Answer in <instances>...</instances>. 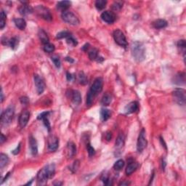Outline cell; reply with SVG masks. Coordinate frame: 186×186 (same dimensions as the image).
Returning <instances> with one entry per match:
<instances>
[{"label": "cell", "instance_id": "b9f144b4", "mask_svg": "<svg viewBox=\"0 0 186 186\" xmlns=\"http://www.w3.org/2000/svg\"><path fill=\"white\" fill-rule=\"evenodd\" d=\"M66 41L69 45L73 46V47H75V46H76L78 44V42L77 41H76V39L73 37L72 35L66 39Z\"/></svg>", "mask_w": 186, "mask_h": 186}, {"label": "cell", "instance_id": "3957f363", "mask_svg": "<svg viewBox=\"0 0 186 186\" xmlns=\"http://www.w3.org/2000/svg\"><path fill=\"white\" fill-rule=\"evenodd\" d=\"M15 115V108L13 106H9L4 110L1 115V124L2 126H8L12 122Z\"/></svg>", "mask_w": 186, "mask_h": 186}, {"label": "cell", "instance_id": "5b68a950", "mask_svg": "<svg viewBox=\"0 0 186 186\" xmlns=\"http://www.w3.org/2000/svg\"><path fill=\"white\" fill-rule=\"evenodd\" d=\"M35 11L39 17L45 21H50L52 19V15L48 8L45 7L44 5H38L35 8Z\"/></svg>", "mask_w": 186, "mask_h": 186}, {"label": "cell", "instance_id": "94428289", "mask_svg": "<svg viewBox=\"0 0 186 186\" xmlns=\"http://www.w3.org/2000/svg\"><path fill=\"white\" fill-rule=\"evenodd\" d=\"M63 184L62 183H54L53 185H61Z\"/></svg>", "mask_w": 186, "mask_h": 186}, {"label": "cell", "instance_id": "ee69618b", "mask_svg": "<svg viewBox=\"0 0 186 186\" xmlns=\"http://www.w3.org/2000/svg\"><path fill=\"white\" fill-rule=\"evenodd\" d=\"M42 121H43V123H44V126H45L46 128L48 129V131L49 132L50 131L51 126H50V122H49V118H48V116L45 117L44 118H43Z\"/></svg>", "mask_w": 186, "mask_h": 186}, {"label": "cell", "instance_id": "7bdbcfd3", "mask_svg": "<svg viewBox=\"0 0 186 186\" xmlns=\"http://www.w3.org/2000/svg\"><path fill=\"white\" fill-rule=\"evenodd\" d=\"M87 151H88L89 156H94V155H95V148H94L92 146L91 144H90V143H87Z\"/></svg>", "mask_w": 186, "mask_h": 186}, {"label": "cell", "instance_id": "f907efd6", "mask_svg": "<svg viewBox=\"0 0 186 186\" xmlns=\"http://www.w3.org/2000/svg\"><path fill=\"white\" fill-rule=\"evenodd\" d=\"M111 138H112V134L110 132H108L106 134V139L108 141H110L111 140Z\"/></svg>", "mask_w": 186, "mask_h": 186}, {"label": "cell", "instance_id": "816d5d0a", "mask_svg": "<svg viewBox=\"0 0 186 186\" xmlns=\"http://www.w3.org/2000/svg\"><path fill=\"white\" fill-rule=\"evenodd\" d=\"M129 184H130V183H129V182H128V181H123V182H121V183H120L119 184H118V185H122V186H124V185H129Z\"/></svg>", "mask_w": 186, "mask_h": 186}, {"label": "cell", "instance_id": "4dcf8cb0", "mask_svg": "<svg viewBox=\"0 0 186 186\" xmlns=\"http://www.w3.org/2000/svg\"><path fill=\"white\" fill-rule=\"evenodd\" d=\"M95 95L90 90H89L87 95V100H86V105H87V106L90 107V106H92L93 101H94V99H95Z\"/></svg>", "mask_w": 186, "mask_h": 186}, {"label": "cell", "instance_id": "ab89813d", "mask_svg": "<svg viewBox=\"0 0 186 186\" xmlns=\"http://www.w3.org/2000/svg\"><path fill=\"white\" fill-rule=\"evenodd\" d=\"M122 7H123V2L117 1V2H115L112 5V9L115 11H118V10L122 9Z\"/></svg>", "mask_w": 186, "mask_h": 186}, {"label": "cell", "instance_id": "60d3db41", "mask_svg": "<svg viewBox=\"0 0 186 186\" xmlns=\"http://www.w3.org/2000/svg\"><path fill=\"white\" fill-rule=\"evenodd\" d=\"M177 48H178L179 49L182 50L183 51V53H185V47H186L185 40L184 39L179 40V41H177Z\"/></svg>", "mask_w": 186, "mask_h": 186}, {"label": "cell", "instance_id": "ba28073f", "mask_svg": "<svg viewBox=\"0 0 186 186\" xmlns=\"http://www.w3.org/2000/svg\"><path fill=\"white\" fill-rule=\"evenodd\" d=\"M148 142L145 138V131L144 129H142L141 132H140V134L138 136L137 143V151L138 153H142L145 148L147 147Z\"/></svg>", "mask_w": 186, "mask_h": 186}, {"label": "cell", "instance_id": "74e56055", "mask_svg": "<svg viewBox=\"0 0 186 186\" xmlns=\"http://www.w3.org/2000/svg\"><path fill=\"white\" fill-rule=\"evenodd\" d=\"M51 60H52V61L53 62L54 65H55L56 68H60V66H61V62H60V58H59L58 56H57V55H53V56H52V57H51Z\"/></svg>", "mask_w": 186, "mask_h": 186}, {"label": "cell", "instance_id": "681fc988", "mask_svg": "<svg viewBox=\"0 0 186 186\" xmlns=\"http://www.w3.org/2000/svg\"><path fill=\"white\" fill-rule=\"evenodd\" d=\"M66 79H67V81H68V82H71V81L74 79V76H73V74H71V73H69V72H67L66 73Z\"/></svg>", "mask_w": 186, "mask_h": 186}, {"label": "cell", "instance_id": "4316f807", "mask_svg": "<svg viewBox=\"0 0 186 186\" xmlns=\"http://www.w3.org/2000/svg\"><path fill=\"white\" fill-rule=\"evenodd\" d=\"M112 101V97L109 93H106L101 99V104L103 106H108L110 104Z\"/></svg>", "mask_w": 186, "mask_h": 186}, {"label": "cell", "instance_id": "8992f818", "mask_svg": "<svg viewBox=\"0 0 186 186\" xmlns=\"http://www.w3.org/2000/svg\"><path fill=\"white\" fill-rule=\"evenodd\" d=\"M62 20L64 22L67 23L68 24L72 25H76L79 23V20L76 15H74L72 12L70 11H65L62 13L61 14Z\"/></svg>", "mask_w": 186, "mask_h": 186}, {"label": "cell", "instance_id": "e0dca14e", "mask_svg": "<svg viewBox=\"0 0 186 186\" xmlns=\"http://www.w3.org/2000/svg\"><path fill=\"white\" fill-rule=\"evenodd\" d=\"M29 140L31 153V154L33 156H36L38 153V144H37V142H36V139L32 135H31L29 137Z\"/></svg>", "mask_w": 186, "mask_h": 186}, {"label": "cell", "instance_id": "f35d334b", "mask_svg": "<svg viewBox=\"0 0 186 186\" xmlns=\"http://www.w3.org/2000/svg\"><path fill=\"white\" fill-rule=\"evenodd\" d=\"M101 180L103 182V183H104L106 185H113L112 180H110V177H109L107 175H102V177H101Z\"/></svg>", "mask_w": 186, "mask_h": 186}, {"label": "cell", "instance_id": "ac0fdd59", "mask_svg": "<svg viewBox=\"0 0 186 186\" xmlns=\"http://www.w3.org/2000/svg\"><path fill=\"white\" fill-rule=\"evenodd\" d=\"M76 153V145L72 142H69L66 147V154L68 159H72Z\"/></svg>", "mask_w": 186, "mask_h": 186}, {"label": "cell", "instance_id": "91938a15", "mask_svg": "<svg viewBox=\"0 0 186 186\" xmlns=\"http://www.w3.org/2000/svg\"><path fill=\"white\" fill-rule=\"evenodd\" d=\"M4 100V94H3V91H2H2H1V102H3Z\"/></svg>", "mask_w": 186, "mask_h": 186}, {"label": "cell", "instance_id": "8d00e7d4", "mask_svg": "<svg viewBox=\"0 0 186 186\" xmlns=\"http://www.w3.org/2000/svg\"><path fill=\"white\" fill-rule=\"evenodd\" d=\"M124 161L122 159H119L117 161H116L115 164L114 165V169H116V171H119L124 167Z\"/></svg>", "mask_w": 186, "mask_h": 186}, {"label": "cell", "instance_id": "11a10c76", "mask_svg": "<svg viewBox=\"0 0 186 186\" xmlns=\"http://www.w3.org/2000/svg\"><path fill=\"white\" fill-rule=\"evenodd\" d=\"M90 48V44H86L83 46V48H82V50L84 51H87V50L89 49Z\"/></svg>", "mask_w": 186, "mask_h": 186}, {"label": "cell", "instance_id": "9f6ffc18", "mask_svg": "<svg viewBox=\"0 0 186 186\" xmlns=\"http://www.w3.org/2000/svg\"><path fill=\"white\" fill-rule=\"evenodd\" d=\"M160 141H161V144H162V145H164L163 146L165 148V149H167V145H166L165 142H164V138H163L162 137H160Z\"/></svg>", "mask_w": 186, "mask_h": 186}, {"label": "cell", "instance_id": "8fae6325", "mask_svg": "<svg viewBox=\"0 0 186 186\" xmlns=\"http://www.w3.org/2000/svg\"><path fill=\"white\" fill-rule=\"evenodd\" d=\"M59 147V139L56 136L51 135L48 137V148L50 152H55Z\"/></svg>", "mask_w": 186, "mask_h": 186}, {"label": "cell", "instance_id": "7dc6e473", "mask_svg": "<svg viewBox=\"0 0 186 186\" xmlns=\"http://www.w3.org/2000/svg\"><path fill=\"white\" fill-rule=\"evenodd\" d=\"M20 100H21V104L23 105H27L29 102V98H27V97H22V98H21Z\"/></svg>", "mask_w": 186, "mask_h": 186}, {"label": "cell", "instance_id": "484cf974", "mask_svg": "<svg viewBox=\"0 0 186 186\" xmlns=\"http://www.w3.org/2000/svg\"><path fill=\"white\" fill-rule=\"evenodd\" d=\"M38 36L40 41H41L42 44H47V43H49V37H48L47 33H46L43 29H39L38 33Z\"/></svg>", "mask_w": 186, "mask_h": 186}, {"label": "cell", "instance_id": "7c38bea8", "mask_svg": "<svg viewBox=\"0 0 186 186\" xmlns=\"http://www.w3.org/2000/svg\"><path fill=\"white\" fill-rule=\"evenodd\" d=\"M101 19L103 20L104 22L107 23L108 24H112L113 23H114V21H116V15L113 12L108 11V10H106V11L103 12L100 15Z\"/></svg>", "mask_w": 186, "mask_h": 186}, {"label": "cell", "instance_id": "f6af8a7d", "mask_svg": "<svg viewBox=\"0 0 186 186\" xmlns=\"http://www.w3.org/2000/svg\"><path fill=\"white\" fill-rule=\"evenodd\" d=\"M79 167V161H78V160H76V161H74V164H73V165H72V167H71V170L72 171L73 173H74V172H76V171H77Z\"/></svg>", "mask_w": 186, "mask_h": 186}, {"label": "cell", "instance_id": "7a4b0ae2", "mask_svg": "<svg viewBox=\"0 0 186 186\" xmlns=\"http://www.w3.org/2000/svg\"><path fill=\"white\" fill-rule=\"evenodd\" d=\"M131 52L133 58L137 62H142L145 58V49L141 41H134L131 45Z\"/></svg>", "mask_w": 186, "mask_h": 186}, {"label": "cell", "instance_id": "4fadbf2b", "mask_svg": "<svg viewBox=\"0 0 186 186\" xmlns=\"http://www.w3.org/2000/svg\"><path fill=\"white\" fill-rule=\"evenodd\" d=\"M30 118V112L29 110H24L21 112L19 116V125L21 128H24L27 125Z\"/></svg>", "mask_w": 186, "mask_h": 186}, {"label": "cell", "instance_id": "83f0119b", "mask_svg": "<svg viewBox=\"0 0 186 186\" xmlns=\"http://www.w3.org/2000/svg\"><path fill=\"white\" fill-rule=\"evenodd\" d=\"M9 157L7 155L5 154V153H1L0 154V168L3 169L4 167H6L9 163Z\"/></svg>", "mask_w": 186, "mask_h": 186}, {"label": "cell", "instance_id": "d6986e66", "mask_svg": "<svg viewBox=\"0 0 186 186\" xmlns=\"http://www.w3.org/2000/svg\"><path fill=\"white\" fill-rule=\"evenodd\" d=\"M18 11H19V13L21 15L26 16L33 13V10L31 7L25 4V5H21V6L18 8Z\"/></svg>", "mask_w": 186, "mask_h": 186}, {"label": "cell", "instance_id": "db71d44e", "mask_svg": "<svg viewBox=\"0 0 186 186\" xmlns=\"http://www.w3.org/2000/svg\"><path fill=\"white\" fill-rule=\"evenodd\" d=\"M6 141V137L4 136L3 134H1V140H0V143L3 144V143Z\"/></svg>", "mask_w": 186, "mask_h": 186}, {"label": "cell", "instance_id": "d4e9b609", "mask_svg": "<svg viewBox=\"0 0 186 186\" xmlns=\"http://www.w3.org/2000/svg\"><path fill=\"white\" fill-rule=\"evenodd\" d=\"M124 142H125L124 135L122 133H120L119 135H118V137H117L116 141V143H115L116 148L117 149H118V150L121 149V148L124 145Z\"/></svg>", "mask_w": 186, "mask_h": 186}, {"label": "cell", "instance_id": "2e32d148", "mask_svg": "<svg viewBox=\"0 0 186 186\" xmlns=\"http://www.w3.org/2000/svg\"><path fill=\"white\" fill-rule=\"evenodd\" d=\"M70 97H71L72 102L75 105H79L82 102L81 93L78 90H71L70 92Z\"/></svg>", "mask_w": 186, "mask_h": 186}, {"label": "cell", "instance_id": "7402d4cb", "mask_svg": "<svg viewBox=\"0 0 186 186\" xmlns=\"http://www.w3.org/2000/svg\"><path fill=\"white\" fill-rule=\"evenodd\" d=\"M71 2L70 1H61L57 3V9L61 12L67 11L68 8L71 7Z\"/></svg>", "mask_w": 186, "mask_h": 186}, {"label": "cell", "instance_id": "277c9868", "mask_svg": "<svg viewBox=\"0 0 186 186\" xmlns=\"http://www.w3.org/2000/svg\"><path fill=\"white\" fill-rule=\"evenodd\" d=\"M172 98L176 103L185 106L186 102V92L182 88H177L172 92Z\"/></svg>", "mask_w": 186, "mask_h": 186}, {"label": "cell", "instance_id": "9c48e42d", "mask_svg": "<svg viewBox=\"0 0 186 186\" xmlns=\"http://www.w3.org/2000/svg\"><path fill=\"white\" fill-rule=\"evenodd\" d=\"M33 80H34L35 87H36V90L38 95H41L46 88V84L44 79L38 74H34L33 75Z\"/></svg>", "mask_w": 186, "mask_h": 186}, {"label": "cell", "instance_id": "6da1fadb", "mask_svg": "<svg viewBox=\"0 0 186 186\" xmlns=\"http://www.w3.org/2000/svg\"><path fill=\"white\" fill-rule=\"evenodd\" d=\"M55 174V165L54 164H48L43 167L37 174L38 185H45L49 179L52 178Z\"/></svg>", "mask_w": 186, "mask_h": 186}, {"label": "cell", "instance_id": "f5cc1de1", "mask_svg": "<svg viewBox=\"0 0 186 186\" xmlns=\"http://www.w3.org/2000/svg\"><path fill=\"white\" fill-rule=\"evenodd\" d=\"M161 165H162V169L163 171H164L165 169L166 165H167V163H166V161L164 159H162V161H161Z\"/></svg>", "mask_w": 186, "mask_h": 186}, {"label": "cell", "instance_id": "1f68e13d", "mask_svg": "<svg viewBox=\"0 0 186 186\" xmlns=\"http://www.w3.org/2000/svg\"><path fill=\"white\" fill-rule=\"evenodd\" d=\"M6 20H7V14L4 10L1 11L0 14V29H3L6 25Z\"/></svg>", "mask_w": 186, "mask_h": 186}, {"label": "cell", "instance_id": "836d02e7", "mask_svg": "<svg viewBox=\"0 0 186 186\" xmlns=\"http://www.w3.org/2000/svg\"><path fill=\"white\" fill-rule=\"evenodd\" d=\"M107 5V1L106 0H97L95 2V7L98 10H102L106 7Z\"/></svg>", "mask_w": 186, "mask_h": 186}, {"label": "cell", "instance_id": "c3c4849f", "mask_svg": "<svg viewBox=\"0 0 186 186\" xmlns=\"http://www.w3.org/2000/svg\"><path fill=\"white\" fill-rule=\"evenodd\" d=\"M21 144L19 143L18 144V145H17V148L15 149V150H13V151H12V153H13V155H17L18 153H20V151H21Z\"/></svg>", "mask_w": 186, "mask_h": 186}, {"label": "cell", "instance_id": "bcb514c9", "mask_svg": "<svg viewBox=\"0 0 186 186\" xmlns=\"http://www.w3.org/2000/svg\"><path fill=\"white\" fill-rule=\"evenodd\" d=\"M50 114V111H44V112H42L41 114H40L37 117V119L39 120H42L43 118H44L45 117L49 116V115Z\"/></svg>", "mask_w": 186, "mask_h": 186}, {"label": "cell", "instance_id": "680465c9", "mask_svg": "<svg viewBox=\"0 0 186 186\" xmlns=\"http://www.w3.org/2000/svg\"><path fill=\"white\" fill-rule=\"evenodd\" d=\"M97 62H98V63H101V62H103V60H104V58L102 57H100V56H98V58H97Z\"/></svg>", "mask_w": 186, "mask_h": 186}, {"label": "cell", "instance_id": "f1b7e54d", "mask_svg": "<svg viewBox=\"0 0 186 186\" xmlns=\"http://www.w3.org/2000/svg\"><path fill=\"white\" fill-rule=\"evenodd\" d=\"M18 44H19V39L16 37V36H14L13 38H11L10 39H9V44L8 45L10 46L11 49L13 50H16L18 47Z\"/></svg>", "mask_w": 186, "mask_h": 186}, {"label": "cell", "instance_id": "30bf717a", "mask_svg": "<svg viewBox=\"0 0 186 186\" xmlns=\"http://www.w3.org/2000/svg\"><path fill=\"white\" fill-rule=\"evenodd\" d=\"M103 80L102 78H97L93 84H92L91 87H90V91L96 96L97 95H98L100 92H101V91L103 90Z\"/></svg>", "mask_w": 186, "mask_h": 186}, {"label": "cell", "instance_id": "ffe728a7", "mask_svg": "<svg viewBox=\"0 0 186 186\" xmlns=\"http://www.w3.org/2000/svg\"><path fill=\"white\" fill-rule=\"evenodd\" d=\"M152 25L156 29H162L168 25V23L164 19H158L152 23Z\"/></svg>", "mask_w": 186, "mask_h": 186}, {"label": "cell", "instance_id": "6f0895ef", "mask_svg": "<svg viewBox=\"0 0 186 186\" xmlns=\"http://www.w3.org/2000/svg\"><path fill=\"white\" fill-rule=\"evenodd\" d=\"M66 60L68 62H69L70 63H74V60L73 58H69V57H66Z\"/></svg>", "mask_w": 186, "mask_h": 186}, {"label": "cell", "instance_id": "5bb4252c", "mask_svg": "<svg viewBox=\"0 0 186 186\" xmlns=\"http://www.w3.org/2000/svg\"><path fill=\"white\" fill-rule=\"evenodd\" d=\"M139 108V105L137 101H132L129 104L126 105L124 108L125 114H131L133 113H135Z\"/></svg>", "mask_w": 186, "mask_h": 186}, {"label": "cell", "instance_id": "52a82bcc", "mask_svg": "<svg viewBox=\"0 0 186 186\" xmlns=\"http://www.w3.org/2000/svg\"><path fill=\"white\" fill-rule=\"evenodd\" d=\"M114 39L115 42L118 45L123 47V48H126L128 45L127 41H126V36H125L124 33L121 30H116L114 31Z\"/></svg>", "mask_w": 186, "mask_h": 186}, {"label": "cell", "instance_id": "e575fe53", "mask_svg": "<svg viewBox=\"0 0 186 186\" xmlns=\"http://www.w3.org/2000/svg\"><path fill=\"white\" fill-rule=\"evenodd\" d=\"M71 36V33H70L68 31H60L59 33H57V36H56V38L58 39H67L68 37Z\"/></svg>", "mask_w": 186, "mask_h": 186}, {"label": "cell", "instance_id": "f546056e", "mask_svg": "<svg viewBox=\"0 0 186 186\" xmlns=\"http://www.w3.org/2000/svg\"><path fill=\"white\" fill-rule=\"evenodd\" d=\"M78 79H79V82L82 85H86L87 83H88V79H87V76L85 75V74L83 72V71H80L79 73V75H78Z\"/></svg>", "mask_w": 186, "mask_h": 186}, {"label": "cell", "instance_id": "44dd1931", "mask_svg": "<svg viewBox=\"0 0 186 186\" xmlns=\"http://www.w3.org/2000/svg\"><path fill=\"white\" fill-rule=\"evenodd\" d=\"M139 164L136 161H131L128 164L127 167L126 168V175H130L133 173L134 172H135L137 170V169L138 168Z\"/></svg>", "mask_w": 186, "mask_h": 186}, {"label": "cell", "instance_id": "603a6c76", "mask_svg": "<svg viewBox=\"0 0 186 186\" xmlns=\"http://www.w3.org/2000/svg\"><path fill=\"white\" fill-rule=\"evenodd\" d=\"M15 26L20 30H24L26 27V21L23 18H15L13 20Z\"/></svg>", "mask_w": 186, "mask_h": 186}, {"label": "cell", "instance_id": "d6a6232c", "mask_svg": "<svg viewBox=\"0 0 186 186\" xmlns=\"http://www.w3.org/2000/svg\"><path fill=\"white\" fill-rule=\"evenodd\" d=\"M88 55L91 60H96L98 58V50L95 48H92L89 51Z\"/></svg>", "mask_w": 186, "mask_h": 186}, {"label": "cell", "instance_id": "9a60e30c", "mask_svg": "<svg viewBox=\"0 0 186 186\" xmlns=\"http://www.w3.org/2000/svg\"><path fill=\"white\" fill-rule=\"evenodd\" d=\"M173 84L176 85H183L185 83V73L180 72L177 74L172 80Z\"/></svg>", "mask_w": 186, "mask_h": 186}, {"label": "cell", "instance_id": "d590c367", "mask_svg": "<svg viewBox=\"0 0 186 186\" xmlns=\"http://www.w3.org/2000/svg\"><path fill=\"white\" fill-rule=\"evenodd\" d=\"M55 45L51 43H47V44H44V52H48V53H52L55 51Z\"/></svg>", "mask_w": 186, "mask_h": 186}, {"label": "cell", "instance_id": "cb8c5ba5", "mask_svg": "<svg viewBox=\"0 0 186 186\" xmlns=\"http://www.w3.org/2000/svg\"><path fill=\"white\" fill-rule=\"evenodd\" d=\"M100 114V119L103 122H106L111 116V111L107 108H101Z\"/></svg>", "mask_w": 186, "mask_h": 186}]
</instances>
